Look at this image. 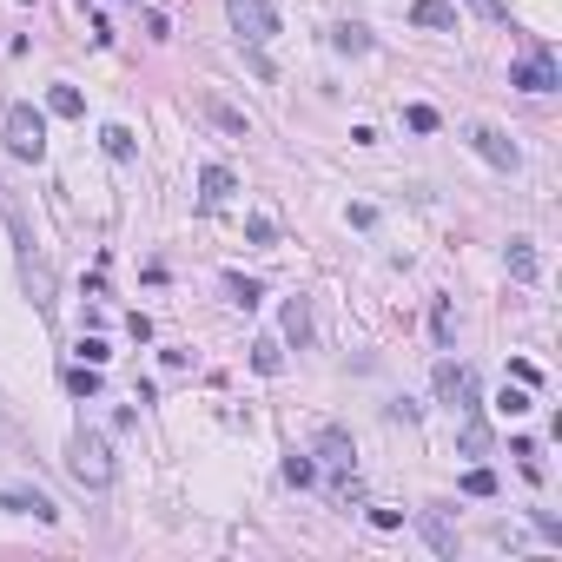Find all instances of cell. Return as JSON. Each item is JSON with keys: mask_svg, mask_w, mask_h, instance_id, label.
<instances>
[{"mask_svg": "<svg viewBox=\"0 0 562 562\" xmlns=\"http://www.w3.org/2000/svg\"><path fill=\"white\" fill-rule=\"evenodd\" d=\"M47 106H54L60 119H80V113H87V99H80V87H54V93H47Z\"/></svg>", "mask_w": 562, "mask_h": 562, "instance_id": "obj_21", "label": "cell"}, {"mask_svg": "<svg viewBox=\"0 0 562 562\" xmlns=\"http://www.w3.org/2000/svg\"><path fill=\"white\" fill-rule=\"evenodd\" d=\"M464 497H497V476H490L483 464H476V470L464 476Z\"/></svg>", "mask_w": 562, "mask_h": 562, "instance_id": "obj_26", "label": "cell"}, {"mask_svg": "<svg viewBox=\"0 0 562 562\" xmlns=\"http://www.w3.org/2000/svg\"><path fill=\"white\" fill-rule=\"evenodd\" d=\"M497 411L503 417H523V411H530V384H503L497 390Z\"/></svg>", "mask_w": 562, "mask_h": 562, "instance_id": "obj_22", "label": "cell"}, {"mask_svg": "<svg viewBox=\"0 0 562 562\" xmlns=\"http://www.w3.org/2000/svg\"><path fill=\"white\" fill-rule=\"evenodd\" d=\"M146 33H152V40H173V21H166V13L152 7V13H146Z\"/></svg>", "mask_w": 562, "mask_h": 562, "instance_id": "obj_32", "label": "cell"}, {"mask_svg": "<svg viewBox=\"0 0 562 562\" xmlns=\"http://www.w3.org/2000/svg\"><path fill=\"white\" fill-rule=\"evenodd\" d=\"M66 390L73 397H99V364H73L66 370Z\"/></svg>", "mask_w": 562, "mask_h": 562, "instance_id": "obj_20", "label": "cell"}, {"mask_svg": "<svg viewBox=\"0 0 562 562\" xmlns=\"http://www.w3.org/2000/svg\"><path fill=\"white\" fill-rule=\"evenodd\" d=\"M226 13H232L238 47H271L278 40V7L271 0H226Z\"/></svg>", "mask_w": 562, "mask_h": 562, "instance_id": "obj_2", "label": "cell"}, {"mask_svg": "<svg viewBox=\"0 0 562 562\" xmlns=\"http://www.w3.org/2000/svg\"><path fill=\"white\" fill-rule=\"evenodd\" d=\"M251 370H259V378H278L285 370V345L278 337H259V345H251Z\"/></svg>", "mask_w": 562, "mask_h": 562, "instance_id": "obj_17", "label": "cell"}, {"mask_svg": "<svg viewBox=\"0 0 562 562\" xmlns=\"http://www.w3.org/2000/svg\"><path fill=\"white\" fill-rule=\"evenodd\" d=\"M351 437L337 430V423H325V430H318V464H331V470H351Z\"/></svg>", "mask_w": 562, "mask_h": 562, "instance_id": "obj_13", "label": "cell"}, {"mask_svg": "<svg viewBox=\"0 0 562 562\" xmlns=\"http://www.w3.org/2000/svg\"><path fill=\"white\" fill-rule=\"evenodd\" d=\"M226 298L238 304V311H251V304L265 298V285H259V278H245V271H226Z\"/></svg>", "mask_w": 562, "mask_h": 562, "instance_id": "obj_16", "label": "cell"}, {"mask_svg": "<svg viewBox=\"0 0 562 562\" xmlns=\"http://www.w3.org/2000/svg\"><path fill=\"white\" fill-rule=\"evenodd\" d=\"M417 530H423V542H430L437 556H456V530L444 523V509H417Z\"/></svg>", "mask_w": 562, "mask_h": 562, "instance_id": "obj_12", "label": "cell"}, {"mask_svg": "<svg viewBox=\"0 0 562 562\" xmlns=\"http://www.w3.org/2000/svg\"><path fill=\"white\" fill-rule=\"evenodd\" d=\"M0 503H7L13 516H33V523H60V503L47 497V490H33V483H13V490H0Z\"/></svg>", "mask_w": 562, "mask_h": 562, "instance_id": "obj_7", "label": "cell"}, {"mask_svg": "<svg viewBox=\"0 0 562 562\" xmlns=\"http://www.w3.org/2000/svg\"><path fill=\"white\" fill-rule=\"evenodd\" d=\"M470 146L483 152L497 173H516V166H523V152H516V140H509L503 126H470Z\"/></svg>", "mask_w": 562, "mask_h": 562, "instance_id": "obj_6", "label": "cell"}, {"mask_svg": "<svg viewBox=\"0 0 562 562\" xmlns=\"http://www.w3.org/2000/svg\"><path fill=\"white\" fill-rule=\"evenodd\" d=\"M232 192H238L232 166H206V173H199V199H206V206H226Z\"/></svg>", "mask_w": 562, "mask_h": 562, "instance_id": "obj_15", "label": "cell"}, {"mask_svg": "<svg viewBox=\"0 0 562 562\" xmlns=\"http://www.w3.org/2000/svg\"><path fill=\"white\" fill-rule=\"evenodd\" d=\"M411 27H423V33H456V7H450V0H411Z\"/></svg>", "mask_w": 562, "mask_h": 562, "instance_id": "obj_10", "label": "cell"}, {"mask_svg": "<svg viewBox=\"0 0 562 562\" xmlns=\"http://www.w3.org/2000/svg\"><path fill=\"white\" fill-rule=\"evenodd\" d=\"M430 337H437L444 351L456 345V311H450V298H437V304H430Z\"/></svg>", "mask_w": 562, "mask_h": 562, "instance_id": "obj_19", "label": "cell"}, {"mask_svg": "<svg viewBox=\"0 0 562 562\" xmlns=\"http://www.w3.org/2000/svg\"><path fill=\"white\" fill-rule=\"evenodd\" d=\"M430 384H437V397H444L450 411H476V370H470V364H450V357H437Z\"/></svg>", "mask_w": 562, "mask_h": 562, "instance_id": "obj_4", "label": "cell"}, {"mask_svg": "<svg viewBox=\"0 0 562 562\" xmlns=\"http://www.w3.org/2000/svg\"><path fill=\"white\" fill-rule=\"evenodd\" d=\"M509 87H523V93H556V87H562V80H556V60L542 54V47H536V54H523L516 66H509Z\"/></svg>", "mask_w": 562, "mask_h": 562, "instance_id": "obj_5", "label": "cell"}, {"mask_svg": "<svg viewBox=\"0 0 562 562\" xmlns=\"http://www.w3.org/2000/svg\"><path fill=\"white\" fill-rule=\"evenodd\" d=\"M509 278L516 285H536V271H542V259H536V238H509Z\"/></svg>", "mask_w": 562, "mask_h": 562, "instance_id": "obj_11", "label": "cell"}, {"mask_svg": "<svg viewBox=\"0 0 562 562\" xmlns=\"http://www.w3.org/2000/svg\"><path fill=\"white\" fill-rule=\"evenodd\" d=\"M245 238H251V245H278V218H271V212H251V218H245Z\"/></svg>", "mask_w": 562, "mask_h": 562, "instance_id": "obj_23", "label": "cell"}, {"mask_svg": "<svg viewBox=\"0 0 562 562\" xmlns=\"http://www.w3.org/2000/svg\"><path fill=\"white\" fill-rule=\"evenodd\" d=\"M530 523H536V530H542V536H549V542H562V523L549 516V509H530Z\"/></svg>", "mask_w": 562, "mask_h": 562, "instance_id": "obj_31", "label": "cell"}, {"mask_svg": "<svg viewBox=\"0 0 562 562\" xmlns=\"http://www.w3.org/2000/svg\"><path fill=\"white\" fill-rule=\"evenodd\" d=\"M7 152H13V159H33V166L47 159V119L33 113L27 99H13V106H7Z\"/></svg>", "mask_w": 562, "mask_h": 562, "instance_id": "obj_3", "label": "cell"}, {"mask_svg": "<svg viewBox=\"0 0 562 562\" xmlns=\"http://www.w3.org/2000/svg\"><path fill=\"white\" fill-rule=\"evenodd\" d=\"M285 483H292V490H311V483H318V456L292 450V456H285Z\"/></svg>", "mask_w": 562, "mask_h": 562, "instance_id": "obj_18", "label": "cell"}, {"mask_svg": "<svg viewBox=\"0 0 562 562\" xmlns=\"http://www.w3.org/2000/svg\"><path fill=\"white\" fill-rule=\"evenodd\" d=\"M106 357H113L106 337H80V364H106Z\"/></svg>", "mask_w": 562, "mask_h": 562, "instance_id": "obj_27", "label": "cell"}, {"mask_svg": "<svg viewBox=\"0 0 562 562\" xmlns=\"http://www.w3.org/2000/svg\"><path fill=\"white\" fill-rule=\"evenodd\" d=\"M99 146H106V159H132V132L126 126H106V132H99Z\"/></svg>", "mask_w": 562, "mask_h": 562, "instance_id": "obj_24", "label": "cell"}, {"mask_svg": "<svg viewBox=\"0 0 562 562\" xmlns=\"http://www.w3.org/2000/svg\"><path fill=\"white\" fill-rule=\"evenodd\" d=\"M278 331H285V345H311V304H304V298H292V304H285V318H278Z\"/></svg>", "mask_w": 562, "mask_h": 562, "instance_id": "obj_14", "label": "cell"}, {"mask_svg": "<svg viewBox=\"0 0 562 562\" xmlns=\"http://www.w3.org/2000/svg\"><path fill=\"white\" fill-rule=\"evenodd\" d=\"M464 423H456V450L464 456H490V423H483V404L476 411H456Z\"/></svg>", "mask_w": 562, "mask_h": 562, "instance_id": "obj_9", "label": "cell"}, {"mask_svg": "<svg viewBox=\"0 0 562 562\" xmlns=\"http://www.w3.org/2000/svg\"><path fill=\"white\" fill-rule=\"evenodd\" d=\"M509 378H516V384H530V390H536V384H542V370L530 364V357H516V364H509Z\"/></svg>", "mask_w": 562, "mask_h": 562, "instance_id": "obj_30", "label": "cell"}, {"mask_svg": "<svg viewBox=\"0 0 562 562\" xmlns=\"http://www.w3.org/2000/svg\"><path fill=\"white\" fill-rule=\"evenodd\" d=\"M66 470L80 476V490H106L113 483V450L99 430H73V444H66Z\"/></svg>", "mask_w": 562, "mask_h": 562, "instance_id": "obj_1", "label": "cell"}, {"mask_svg": "<svg viewBox=\"0 0 562 562\" xmlns=\"http://www.w3.org/2000/svg\"><path fill=\"white\" fill-rule=\"evenodd\" d=\"M331 47H337V54H364L370 33H364V27H337V33H331Z\"/></svg>", "mask_w": 562, "mask_h": 562, "instance_id": "obj_25", "label": "cell"}, {"mask_svg": "<svg viewBox=\"0 0 562 562\" xmlns=\"http://www.w3.org/2000/svg\"><path fill=\"white\" fill-rule=\"evenodd\" d=\"M470 7H476V13H483V21H497V27H509V7H503V0H470Z\"/></svg>", "mask_w": 562, "mask_h": 562, "instance_id": "obj_29", "label": "cell"}, {"mask_svg": "<svg viewBox=\"0 0 562 562\" xmlns=\"http://www.w3.org/2000/svg\"><path fill=\"white\" fill-rule=\"evenodd\" d=\"M404 126H411V132H437V113L430 106H411V113H404Z\"/></svg>", "mask_w": 562, "mask_h": 562, "instance_id": "obj_28", "label": "cell"}, {"mask_svg": "<svg viewBox=\"0 0 562 562\" xmlns=\"http://www.w3.org/2000/svg\"><path fill=\"white\" fill-rule=\"evenodd\" d=\"M199 113H206V119H212L218 132H232V140H245V132H251V119L238 113V106H226V99H218V93H199Z\"/></svg>", "mask_w": 562, "mask_h": 562, "instance_id": "obj_8", "label": "cell"}]
</instances>
